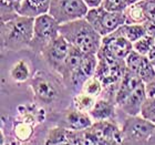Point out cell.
I'll return each mask as SVG.
<instances>
[{"label":"cell","instance_id":"4","mask_svg":"<svg viewBox=\"0 0 155 145\" xmlns=\"http://www.w3.org/2000/svg\"><path fill=\"white\" fill-rule=\"evenodd\" d=\"M90 25L100 33L102 38L112 33L126 22V17L123 11H110L102 5L90 8L84 17Z\"/></svg>","mask_w":155,"mask_h":145},{"label":"cell","instance_id":"22","mask_svg":"<svg viewBox=\"0 0 155 145\" xmlns=\"http://www.w3.org/2000/svg\"><path fill=\"white\" fill-rule=\"evenodd\" d=\"M126 17V23H144L146 18L139 2L130 5L123 11Z\"/></svg>","mask_w":155,"mask_h":145},{"label":"cell","instance_id":"19","mask_svg":"<svg viewBox=\"0 0 155 145\" xmlns=\"http://www.w3.org/2000/svg\"><path fill=\"white\" fill-rule=\"evenodd\" d=\"M121 32L130 41L135 42L136 40H139L140 38H142L143 36L147 35L146 33V29L143 23H124L123 26L120 27Z\"/></svg>","mask_w":155,"mask_h":145},{"label":"cell","instance_id":"1","mask_svg":"<svg viewBox=\"0 0 155 145\" xmlns=\"http://www.w3.org/2000/svg\"><path fill=\"white\" fill-rule=\"evenodd\" d=\"M0 23V43L2 51L17 52L30 49L33 37L35 18L19 15Z\"/></svg>","mask_w":155,"mask_h":145},{"label":"cell","instance_id":"10","mask_svg":"<svg viewBox=\"0 0 155 145\" xmlns=\"http://www.w3.org/2000/svg\"><path fill=\"white\" fill-rule=\"evenodd\" d=\"M100 49L110 57L124 60L133 50V43L127 38H125L119 28L112 33L102 38V44Z\"/></svg>","mask_w":155,"mask_h":145},{"label":"cell","instance_id":"33","mask_svg":"<svg viewBox=\"0 0 155 145\" xmlns=\"http://www.w3.org/2000/svg\"><path fill=\"white\" fill-rule=\"evenodd\" d=\"M147 57H149L150 60H154L155 59V40H154V43H153V45H152V49H151V51H150Z\"/></svg>","mask_w":155,"mask_h":145},{"label":"cell","instance_id":"3","mask_svg":"<svg viewBox=\"0 0 155 145\" xmlns=\"http://www.w3.org/2000/svg\"><path fill=\"white\" fill-rule=\"evenodd\" d=\"M97 67L94 75L103 84L104 91L102 94H105L104 97L115 101L117 87L126 71L125 60L110 57L101 49L97 51Z\"/></svg>","mask_w":155,"mask_h":145},{"label":"cell","instance_id":"32","mask_svg":"<svg viewBox=\"0 0 155 145\" xmlns=\"http://www.w3.org/2000/svg\"><path fill=\"white\" fill-rule=\"evenodd\" d=\"M84 2L87 3L89 8H94L102 5V0H84Z\"/></svg>","mask_w":155,"mask_h":145},{"label":"cell","instance_id":"8","mask_svg":"<svg viewBox=\"0 0 155 145\" xmlns=\"http://www.w3.org/2000/svg\"><path fill=\"white\" fill-rule=\"evenodd\" d=\"M89 9L84 0H51L49 13L62 25L84 18Z\"/></svg>","mask_w":155,"mask_h":145},{"label":"cell","instance_id":"9","mask_svg":"<svg viewBox=\"0 0 155 145\" xmlns=\"http://www.w3.org/2000/svg\"><path fill=\"white\" fill-rule=\"evenodd\" d=\"M70 48H71V44L67 41L64 37L60 35L43 49L41 55L47 62V64L59 74L63 68Z\"/></svg>","mask_w":155,"mask_h":145},{"label":"cell","instance_id":"16","mask_svg":"<svg viewBox=\"0 0 155 145\" xmlns=\"http://www.w3.org/2000/svg\"><path fill=\"white\" fill-rule=\"evenodd\" d=\"M50 5L51 0H23L18 13L20 16L37 18L41 15L49 13Z\"/></svg>","mask_w":155,"mask_h":145},{"label":"cell","instance_id":"30","mask_svg":"<svg viewBox=\"0 0 155 145\" xmlns=\"http://www.w3.org/2000/svg\"><path fill=\"white\" fill-rule=\"evenodd\" d=\"M145 91L149 99L155 97V77L153 80L149 81L147 83H145Z\"/></svg>","mask_w":155,"mask_h":145},{"label":"cell","instance_id":"20","mask_svg":"<svg viewBox=\"0 0 155 145\" xmlns=\"http://www.w3.org/2000/svg\"><path fill=\"white\" fill-rule=\"evenodd\" d=\"M10 77L17 83H23L30 79V69L23 60H20L10 70Z\"/></svg>","mask_w":155,"mask_h":145},{"label":"cell","instance_id":"29","mask_svg":"<svg viewBox=\"0 0 155 145\" xmlns=\"http://www.w3.org/2000/svg\"><path fill=\"white\" fill-rule=\"evenodd\" d=\"M102 6L110 11H124L127 5L126 0H102Z\"/></svg>","mask_w":155,"mask_h":145},{"label":"cell","instance_id":"36","mask_svg":"<svg viewBox=\"0 0 155 145\" xmlns=\"http://www.w3.org/2000/svg\"><path fill=\"white\" fill-rule=\"evenodd\" d=\"M151 61H152L153 65H154V68H155V59H154V60H151Z\"/></svg>","mask_w":155,"mask_h":145},{"label":"cell","instance_id":"12","mask_svg":"<svg viewBox=\"0 0 155 145\" xmlns=\"http://www.w3.org/2000/svg\"><path fill=\"white\" fill-rule=\"evenodd\" d=\"M92 124L93 120L91 119L89 113L82 112L73 107L62 112L59 123V125L70 130H85Z\"/></svg>","mask_w":155,"mask_h":145},{"label":"cell","instance_id":"14","mask_svg":"<svg viewBox=\"0 0 155 145\" xmlns=\"http://www.w3.org/2000/svg\"><path fill=\"white\" fill-rule=\"evenodd\" d=\"M142 82L143 81L141 80L139 74L131 71L129 69H126L125 74L122 77L119 87H117V91H116V94H115L116 105L120 107L125 101L126 97H129L130 94L139 87V84H141Z\"/></svg>","mask_w":155,"mask_h":145},{"label":"cell","instance_id":"27","mask_svg":"<svg viewBox=\"0 0 155 145\" xmlns=\"http://www.w3.org/2000/svg\"><path fill=\"white\" fill-rule=\"evenodd\" d=\"M140 115L155 124V97L153 99L147 97V100L143 104Z\"/></svg>","mask_w":155,"mask_h":145},{"label":"cell","instance_id":"17","mask_svg":"<svg viewBox=\"0 0 155 145\" xmlns=\"http://www.w3.org/2000/svg\"><path fill=\"white\" fill-rule=\"evenodd\" d=\"M83 55H84V52H82L78 48L71 45L69 54L67 57V59H65L64 64H63V68H62L61 72L59 73L60 77H61L62 81L65 80L72 72H74L80 67L82 59H83Z\"/></svg>","mask_w":155,"mask_h":145},{"label":"cell","instance_id":"11","mask_svg":"<svg viewBox=\"0 0 155 145\" xmlns=\"http://www.w3.org/2000/svg\"><path fill=\"white\" fill-rule=\"evenodd\" d=\"M30 87L39 103L50 104L58 97V87L45 72H37L30 81Z\"/></svg>","mask_w":155,"mask_h":145},{"label":"cell","instance_id":"13","mask_svg":"<svg viewBox=\"0 0 155 145\" xmlns=\"http://www.w3.org/2000/svg\"><path fill=\"white\" fill-rule=\"evenodd\" d=\"M146 100H147V95L145 91V83L142 82L126 97L125 101L119 107L126 115H140L143 104Z\"/></svg>","mask_w":155,"mask_h":145},{"label":"cell","instance_id":"7","mask_svg":"<svg viewBox=\"0 0 155 145\" xmlns=\"http://www.w3.org/2000/svg\"><path fill=\"white\" fill-rule=\"evenodd\" d=\"M155 124L141 115H127L122 124V144H147Z\"/></svg>","mask_w":155,"mask_h":145},{"label":"cell","instance_id":"23","mask_svg":"<svg viewBox=\"0 0 155 145\" xmlns=\"http://www.w3.org/2000/svg\"><path fill=\"white\" fill-rule=\"evenodd\" d=\"M81 91L84 92V93L89 94V95H92L94 97H99L101 94L103 93L104 87L102 82L95 75H93V77H91L90 79H87L84 82Z\"/></svg>","mask_w":155,"mask_h":145},{"label":"cell","instance_id":"18","mask_svg":"<svg viewBox=\"0 0 155 145\" xmlns=\"http://www.w3.org/2000/svg\"><path fill=\"white\" fill-rule=\"evenodd\" d=\"M23 0H1L0 6V22H5L19 16V8Z\"/></svg>","mask_w":155,"mask_h":145},{"label":"cell","instance_id":"21","mask_svg":"<svg viewBox=\"0 0 155 145\" xmlns=\"http://www.w3.org/2000/svg\"><path fill=\"white\" fill-rule=\"evenodd\" d=\"M95 101H97V97H92V95H89V94L80 91L79 93L74 94L72 107H75L77 110H80L82 112L89 113V111L93 107Z\"/></svg>","mask_w":155,"mask_h":145},{"label":"cell","instance_id":"2","mask_svg":"<svg viewBox=\"0 0 155 145\" xmlns=\"http://www.w3.org/2000/svg\"><path fill=\"white\" fill-rule=\"evenodd\" d=\"M60 35L64 37L70 44L84 53L97 54L102 44V36L97 32L85 18L62 23Z\"/></svg>","mask_w":155,"mask_h":145},{"label":"cell","instance_id":"15","mask_svg":"<svg viewBox=\"0 0 155 145\" xmlns=\"http://www.w3.org/2000/svg\"><path fill=\"white\" fill-rule=\"evenodd\" d=\"M117 107L114 100L107 97L97 99L93 107L89 111L91 119L93 122L97 121H105V120H114L115 117V107Z\"/></svg>","mask_w":155,"mask_h":145},{"label":"cell","instance_id":"34","mask_svg":"<svg viewBox=\"0 0 155 145\" xmlns=\"http://www.w3.org/2000/svg\"><path fill=\"white\" fill-rule=\"evenodd\" d=\"M147 144L155 145V129H154V131L152 132V134H151V136H150V139H149V142H147Z\"/></svg>","mask_w":155,"mask_h":145},{"label":"cell","instance_id":"28","mask_svg":"<svg viewBox=\"0 0 155 145\" xmlns=\"http://www.w3.org/2000/svg\"><path fill=\"white\" fill-rule=\"evenodd\" d=\"M139 5L142 8L146 21H155V0H141Z\"/></svg>","mask_w":155,"mask_h":145},{"label":"cell","instance_id":"35","mask_svg":"<svg viewBox=\"0 0 155 145\" xmlns=\"http://www.w3.org/2000/svg\"><path fill=\"white\" fill-rule=\"evenodd\" d=\"M139 1H141V0H126V5H127V6H130V5L136 3V2H139Z\"/></svg>","mask_w":155,"mask_h":145},{"label":"cell","instance_id":"25","mask_svg":"<svg viewBox=\"0 0 155 145\" xmlns=\"http://www.w3.org/2000/svg\"><path fill=\"white\" fill-rule=\"evenodd\" d=\"M154 37L145 35L142 38H140L139 40H136L135 42H133V50H135L143 55H149L153 43H154Z\"/></svg>","mask_w":155,"mask_h":145},{"label":"cell","instance_id":"26","mask_svg":"<svg viewBox=\"0 0 155 145\" xmlns=\"http://www.w3.org/2000/svg\"><path fill=\"white\" fill-rule=\"evenodd\" d=\"M141 77V80L144 82V83H147L149 81L153 80L155 77V68L153 65L152 61L149 59V57H146V59L144 60V63H143L142 68L140 69L139 73H137Z\"/></svg>","mask_w":155,"mask_h":145},{"label":"cell","instance_id":"5","mask_svg":"<svg viewBox=\"0 0 155 145\" xmlns=\"http://www.w3.org/2000/svg\"><path fill=\"white\" fill-rule=\"evenodd\" d=\"M84 144L112 145L122 144V131L114 120L97 121L83 130Z\"/></svg>","mask_w":155,"mask_h":145},{"label":"cell","instance_id":"6","mask_svg":"<svg viewBox=\"0 0 155 145\" xmlns=\"http://www.w3.org/2000/svg\"><path fill=\"white\" fill-rule=\"evenodd\" d=\"M61 23H59L50 13H45L35 18L33 37L30 44V50L35 53H40L47 45L60 36Z\"/></svg>","mask_w":155,"mask_h":145},{"label":"cell","instance_id":"24","mask_svg":"<svg viewBox=\"0 0 155 145\" xmlns=\"http://www.w3.org/2000/svg\"><path fill=\"white\" fill-rule=\"evenodd\" d=\"M146 57L147 55H143L141 53H139L137 51H135V50H132L127 54V57L124 59L125 60L126 69H129V70L135 72V73H139L140 69L142 68Z\"/></svg>","mask_w":155,"mask_h":145},{"label":"cell","instance_id":"31","mask_svg":"<svg viewBox=\"0 0 155 145\" xmlns=\"http://www.w3.org/2000/svg\"><path fill=\"white\" fill-rule=\"evenodd\" d=\"M146 29V33L155 38V21H145L143 23Z\"/></svg>","mask_w":155,"mask_h":145}]
</instances>
